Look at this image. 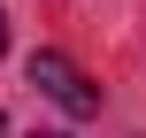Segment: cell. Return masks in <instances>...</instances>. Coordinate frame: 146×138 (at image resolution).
<instances>
[{
	"label": "cell",
	"instance_id": "obj_1",
	"mask_svg": "<svg viewBox=\"0 0 146 138\" xmlns=\"http://www.w3.org/2000/svg\"><path fill=\"white\" fill-rule=\"evenodd\" d=\"M31 85H38L62 115H100V92L85 85V69H77L69 54H31Z\"/></svg>",
	"mask_w": 146,
	"mask_h": 138
},
{
	"label": "cell",
	"instance_id": "obj_2",
	"mask_svg": "<svg viewBox=\"0 0 146 138\" xmlns=\"http://www.w3.org/2000/svg\"><path fill=\"white\" fill-rule=\"evenodd\" d=\"M0 54H8V15H0Z\"/></svg>",
	"mask_w": 146,
	"mask_h": 138
},
{
	"label": "cell",
	"instance_id": "obj_3",
	"mask_svg": "<svg viewBox=\"0 0 146 138\" xmlns=\"http://www.w3.org/2000/svg\"><path fill=\"white\" fill-rule=\"evenodd\" d=\"M31 138H62V131H31Z\"/></svg>",
	"mask_w": 146,
	"mask_h": 138
}]
</instances>
